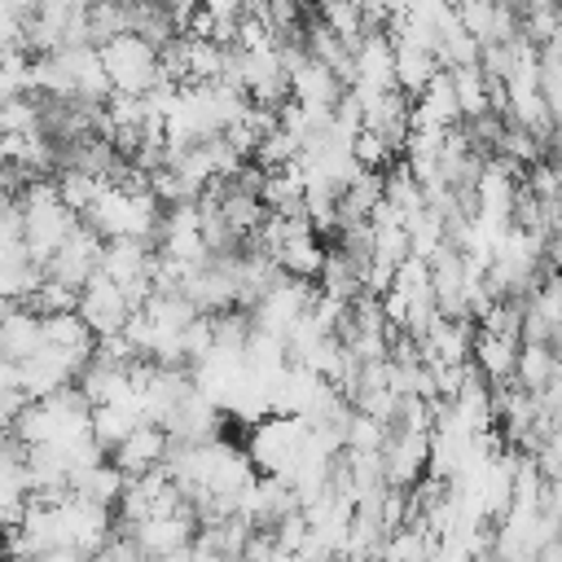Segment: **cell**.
I'll list each match as a JSON object with an SVG mask.
<instances>
[{"mask_svg":"<svg viewBox=\"0 0 562 562\" xmlns=\"http://www.w3.org/2000/svg\"><path fill=\"white\" fill-rule=\"evenodd\" d=\"M97 57H101V70H105V79H110L114 92L145 97L149 88L162 83V61H158V53H154L145 40H136V35H114V40H105V44L97 48Z\"/></svg>","mask_w":562,"mask_h":562,"instance_id":"1","label":"cell"},{"mask_svg":"<svg viewBox=\"0 0 562 562\" xmlns=\"http://www.w3.org/2000/svg\"><path fill=\"white\" fill-rule=\"evenodd\" d=\"M75 316L88 325L92 338H105V334H119L123 329V321L132 316V303H127V294H123L119 281H110L105 272H92L79 285V294H75Z\"/></svg>","mask_w":562,"mask_h":562,"instance_id":"2","label":"cell"},{"mask_svg":"<svg viewBox=\"0 0 562 562\" xmlns=\"http://www.w3.org/2000/svg\"><path fill=\"white\" fill-rule=\"evenodd\" d=\"M97 255H101V237L88 224H75L66 233V241L44 259V277L66 285V290H79L97 272Z\"/></svg>","mask_w":562,"mask_h":562,"instance_id":"3","label":"cell"},{"mask_svg":"<svg viewBox=\"0 0 562 562\" xmlns=\"http://www.w3.org/2000/svg\"><path fill=\"white\" fill-rule=\"evenodd\" d=\"M114 527H119V522H114ZM119 531L132 536V544L140 549V558H158V553H171V549L189 544V540L198 536V518H193L189 509H180V514H149V518L127 522V527H119Z\"/></svg>","mask_w":562,"mask_h":562,"instance_id":"4","label":"cell"},{"mask_svg":"<svg viewBox=\"0 0 562 562\" xmlns=\"http://www.w3.org/2000/svg\"><path fill=\"white\" fill-rule=\"evenodd\" d=\"M105 457L123 470V479H136V474L162 465V457H167V430L154 426V422H136V426H132Z\"/></svg>","mask_w":562,"mask_h":562,"instance_id":"5","label":"cell"},{"mask_svg":"<svg viewBox=\"0 0 562 562\" xmlns=\"http://www.w3.org/2000/svg\"><path fill=\"white\" fill-rule=\"evenodd\" d=\"M285 75H290V101L303 105V110H325V114H329V110L338 105V97L347 92L342 79H338L329 66L312 61V57H299Z\"/></svg>","mask_w":562,"mask_h":562,"instance_id":"6","label":"cell"},{"mask_svg":"<svg viewBox=\"0 0 562 562\" xmlns=\"http://www.w3.org/2000/svg\"><path fill=\"white\" fill-rule=\"evenodd\" d=\"M514 356H518V338L505 334H483L474 325V342H470V364L479 369V378L487 386H501L514 378Z\"/></svg>","mask_w":562,"mask_h":562,"instance_id":"7","label":"cell"},{"mask_svg":"<svg viewBox=\"0 0 562 562\" xmlns=\"http://www.w3.org/2000/svg\"><path fill=\"white\" fill-rule=\"evenodd\" d=\"M44 347V329H40V316L31 312V307H9L4 316H0V360H26V356H35Z\"/></svg>","mask_w":562,"mask_h":562,"instance_id":"8","label":"cell"},{"mask_svg":"<svg viewBox=\"0 0 562 562\" xmlns=\"http://www.w3.org/2000/svg\"><path fill=\"white\" fill-rule=\"evenodd\" d=\"M522 391H540L549 382H562V369H558V347H544V342H518V356H514V378Z\"/></svg>","mask_w":562,"mask_h":562,"instance_id":"9","label":"cell"},{"mask_svg":"<svg viewBox=\"0 0 562 562\" xmlns=\"http://www.w3.org/2000/svg\"><path fill=\"white\" fill-rule=\"evenodd\" d=\"M123 487H127V479H123V470L110 457L70 479V492L83 496V501H92V505H101V509H114V501L123 496Z\"/></svg>","mask_w":562,"mask_h":562,"instance_id":"10","label":"cell"},{"mask_svg":"<svg viewBox=\"0 0 562 562\" xmlns=\"http://www.w3.org/2000/svg\"><path fill=\"white\" fill-rule=\"evenodd\" d=\"M136 422H145V417H140V408H132V404H97L92 417H88V435H92V443H97L101 452H110Z\"/></svg>","mask_w":562,"mask_h":562,"instance_id":"11","label":"cell"},{"mask_svg":"<svg viewBox=\"0 0 562 562\" xmlns=\"http://www.w3.org/2000/svg\"><path fill=\"white\" fill-rule=\"evenodd\" d=\"M316 18H321L347 48L360 44V9H356L351 0H316Z\"/></svg>","mask_w":562,"mask_h":562,"instance_id":"12","label":"cell"},{"mask_svg":"<svg viewBox=\"0 0 562 562\" xmlns=\"http://www.w3.org/2000/svg\"><path fill=\"white\" fill-rule=\"evenodd\" d=\"M31 562H88V553H79V549H70V544H53V549L35 553Z\"/></svg>","mask_w":562,"mask_h":562,"instance_id":"13","label":"cell"},{"mask_svg":"<svg viewBox=\"0 0 562 562\" xmlns=\"http://www.w3.org/2000/svg\"><path fill=\"white\" fill-rule=\"evenodd\" d=\"M316 562H347V558H342V553H321Z\"/></svg>","mask_w":562,"mask_h":562,"instance_id":"14","label":"cell"},{"mask_svg":"<svg viewBox=\"0 0 562 562\" xmlns=\"http://www.w3.org/2000/svg\"><path fill=\"white\" fill-rule=\"evenodd\" d=\"M0 562H4V536H0Z\"/></svg>","mask_w":562,"mask_h":562,"instance_id":"15","label":"cell"},{"mask_svg":"<svg viewBox=\"0 0 562 562\" xmlns=\"http://www.w3.org/2000/svg\"><path fill=\"white\" fill-rule=\"evenodd\" d=\"M136 562H149V558H136Z\"/></svg>","mask_w":562,"mask_h":562,"instance_id":"16","label":"cell"}]
</instances>
